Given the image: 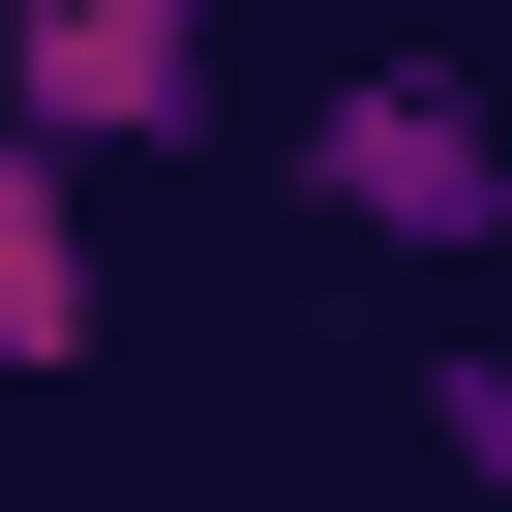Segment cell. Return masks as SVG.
<instances>
[{"label": "cell", "instance_id": "cell-1", "mask_svg": "<svg viewBox=\"0 0 512 512\" xmlns=\"http://www.w3.org/2000/svg\"><path fill=\"white\" fill-rule=\"evenodd\" d=\"M302 211L392 241V272H512V121H482L452 61H332V91H302Z\"/></svg>", "mask_w": 512, "mask_h": 512}, {"label": "cell", "instance_id": "cell-2", "mask_svg": "<svg viewBox=\"0 0 512 512\" xmlns=\"http://www.w3.org/2000/svg\"><path fill=\"white\" fill-rule=\"evenodd\" d=\"M0 121H61V151H181V121H211V0H0Z\"/></svg>", "mask_w": 512, "mask_h": 512}, {"label": "cell", "instance_id": "cell-3", "mask_svg": "<svg viewBox=\"0 0 512 512\" xmlns=\"http://www.w3.org/2000/svg\"><path fill=\"white\" fill-rule=\"evenodd\" d=\"M121 302H91V151L61 121H0V392H61Z\"/></svg>", "mask_w": 512, "mask_h": 512}, {"label": "cell", "instance_id": "cell-4", "mask_svg": "<svg viewBox=\"0 0 512 512\" xmlns=\"http://www.w3.org/2000/svg\"><path fill=\"white\" fill-rule=\"evenodd\" d=\"M422 422H452V482L512 512V302H482V332H422Z\"/></svg>", "mask_w": 512, "mask_h": 512}]
</instances>
